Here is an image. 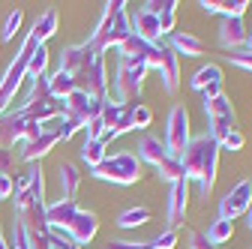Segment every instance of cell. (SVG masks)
Listing matches in <instances>:
<instances>
[{"label": "cell", "instance_id": "d6986e66", "mask_svg": "<svg viewBox=\"0 0 252 249\" xmlns=\"http://www.w3.org/2000/svg\"><path fill=\"white\" fill-rule=\"evenodd\" d=\"M198 6H201L207 15L219 12L222 18H243L252 3H249V0H201Z\"/></svg>", "mask_w": 252, "mask_h": 249}, {"label": "cell", "instance_id": "d590c367", "mask_svg": "<svg viewBox=\"0 0 252 249\" xmlns=\"http://www.w3.org/2000/svg\"><path fill=\"white\" fill-rule=\"evenodd\" d=\"M189 249H216L207 237H204V231H189Z\"/></svg>", "mask_w": 252, "mask_h": 249}, {"label": "cell", "instance_id": "52a82bcc", "mask_svg": "<svg viewBox=\"0 0 252 249\" xmlns=\"http://www.w3.org/2000/svg\"><path fill=\"white\" fill-rule=\"evenodd\" d=\"M39 48V39L33 36V33H27V39L21 42V48H18V54H15V60L9 63V69H6V75L0 78V117L6 114V108H9V102L15 99V90L21 87V81L27 78V66H30V54H33Z\"/></svg>", "mask_w": 252, "mask_h": 249}, {"label": "cell", "instance_id": "5bb4252c", "mask_svg": "<svg viewBox=\"0 0 252 249\" xmlns=\"http://www.w3.org/2000/svg\"><path fill=\"white\" fill-rule=\"evenodd\" d=\"M252 204V180H240L234 189L219 201V219H228L234 222L237 216H243Z\"/></svg>", "mask_w": 252, "mask_h": 249}, {"label": "cell", "instance_id": "484cf974", "mask_svg": "<svg viewBox=\"0 0 252 249\" xmlns=\"http://www.w3.org/2000/svg\"><path fill=\"white\" fill-rule=\"evenodd\" d=\"M204 237H207V240H210V243L219 249L222 243H228V240L234 237V225H231L228 219H216V222L207 228V234H204Z\"/></svg>", "mask_w": 252, "mask_h": 249}, {"label": "cell", "instance_id": "ba28073f", "mask_svg": "<svg viewBox=\"0 0 252 249\" xmlns=\"http://www.w3.org/2000/svg\"><path fill=\"white\" fill-rule=\"evenodd\" d=\"M138 159L150 162L156 171H159V177H162V180H168V183H174V180H183V177H186L183 162H180L177 156H171V153L165 150V144H162L159 138H153V135H144V138L138 141Z\"/></svg>", "mask_w": 252, "mask_h": 249}, {"label": "cell", "instance_id": "6da1fadb", "mask_svg": "<svg viewBox=\"0 0 252 249\" xmlns=\"http://www.w3.org/2000/svg\"><path fill=\"white\" fill-rule=\"evenodd\" d=\"M60 69L69 72L78 84V90L96 96L99 102H108V72H105V54L96 51L90 42L66 45L60 51Z\"/></svg>", "mask_w": 252, "mask_h": 249}, {"label": "cell", "instance_id": "3957f363", "mask_svg": "<svg viewBox=\"0 0 252 249\" xmlns=\"http://www.w3.org/2000/svg\"><path fill=\"white\" fill-rule=\"evenodd\" d=\"M183 171L186 180H195L198 183V192L207 198L213 183H216V165H219V144L210 135H198L189 141V147L183 150Z\"/></svg>", "mask_w": 252, "mask_h": 249}, {"label": "cell", "instance_id": "83f0119b", "mask_svg": "<svg viewBox=\"0 0 252 249\" xmlns=\"http://www.w3.org/2000/svg\"><path fill=\"white\" fill-rule=\"evenodd\" d=\"M45 66H48V48L39 45L33 54H30V66H27V78H36V75H45Z\"/></svg>", "mask_w": 252, "mask_h": 249}, {"label": "cell", "instance_id": "9c48e42d", "mask_svg": "<svg viewBox=\"0 0 252 249\" xmlns=\"http://www.w3.org/2000/svg\"><path fill=\"white\" fill-rule=\"evenodd\" d=\"M204 114H207V135L219 144L228 132H234L237 126V117H234V108H231V99L225 96H213V99H204Z\"/></svg>", "mask_w": 252, "mask_h": 249}, {"label": "cell", "instance_id": "74e56055", "mask_svg": "<svg viewBox=\"0 0 252 249\" xmlns=\"http://www.w3.org/2000/svg\"><path fill=\"white\" fill-rule=\"evenodd\" d=\"M108 249H147V243H129V240H111Z\"/></svg>", "mask_w": 252, "mask_h": 249}, {"label": "cell", "instance_id": "e0dca14e", "mask_svg": "<svg viewBox=\"0 0 252 249\" xmlns=\"http://www.w3.org/2000/svg\"><path fill=\"white\" fill-rule=\"evenodd\" d=\"M246 36H249V30H246L243 18H222V24H219V42H222L225 51H240L246 45Z\"/></svg>", "mask_w": 252, "mask_h": 249}, {"label": "cell", "instance_id": "cb8c5ba5", "mask_svg": "<svg viewBox=\"0 0 252 249\" xmlns=\"http://www.w3.org/2000/svg\"><path fill=\"white\" fill-rule=\"evenodd\" d=\"M30 33L39 39V45H45V39H51V36L57 33V12H54V9L42 12V18H36V24H33V30H30Z\"/></svg>", "mask_w": 252, "mask_h": 249}, {"label": "cell", "instance_id": "30bf717a", "mask_svg": "<svg viewBox=\"0 0 252 249\" xmlns=\"http://www.w3.org/2000/svg\"><path fill=\"white\" fill-rule=\"evenodd\" d=\"M57 141H63V114H60L57 120L42 123V129H39V135H36V138L24 141L21 159H24V162H36V159H42L45 153H51V147H54Z\"/></svg>", "mask_w": 252, "mask_h": 249}, {"label": "cell", "instance_id": "d4e9b609", "mask_svg": "<svg viewBox=\"0 0 252 249\" xmlns=\"http://www.w3.org/2000/svg\"><path fill=\"white\" fill-rule=\"evenodd\" d=\"M105 141L102 138H93V141H84V147H81V159L90 165V168H96L105 156H108V153H105Z\"/></svg>", "mask_w": 252, "mask_h": 249}, {"label": "cell", "instance_id": "7402d4cb", "mask_svg": "<svg viewBox=\"0 0 252 249\" xmlns=\"http://www.w3.org/2000/svg\"><path fill=\"white\" fill-rule=\"evenodd\" d=\"M171 51H180L183 57H201L204 54V42L192 33H174L171 36Z\"/></svg>", "mask_w": 252, "mask_h": 249}, {"label": "cell", "instance_id": "277c9868", "mask_svg": "<svg viewBox=\"0 0 252 249\" xmlns=\"http://www.w3.org/2000/svg\"><path fill=\"white\" fill-rule=\"evenodd\" d=\"M129 36H132V18L126 12V3L123 0H111V3H105L102 18L96 21V27H93L87 42L96 51L105 54L108 48H120Z\"/></svg>", "mask_w": 252, "mask_h": 249}, {"label": "cell", "instance_id": "f35d334b", "mask_svg": "<svg viewBox=\"0 0 252 249\" xmlns=\"http://www.w3.org/2000/svg\"><path fill=\"white\" fill-rule=\"evenodd\" d=\"M0 198H12V177H0Z\"/></svg>", "mask_w": 252, "mask_h": 249}, {"label": "cell", "instance_id": "4316f807", "mask_svg": "<svg viewBox=\"0 0 252 249\" xmlns=\"http://www.w3.org/2000/svg\"><path fill=\"white\" fill-rule=\"evenodd\" d=\"M144 222H150V210L147 207H129V210H123L117 216V225L120 228H138Z\"/></svg>", "mask_w": 252, "mask_h": 249}, {"label": "cell", "instance_id": "7a4b0ae2", "mask_svg": "<svg viewBox=\"0 0 252 249\" xmlns=\"http://www.w3.org/2000/svg\"><path fill=\"white\" fill-rule=\"evenodd\" d=\"M45 222H48V234L57 237H69L75 246H84L96 237L99 231V219L93 210H81L75 201H54L45 207Z\"/></svg>", "mask_w": 252, "mask_h": 249}, {"label": "cell", "instance_id": "ffe728a7", "mask_svg": "<svg viewBox=\"0 0 252 249\" xmlns=\"http://www.w3.org/2000/svg\"><path fill=\"white\" fill-rule=\"evenodd\" d=\"M57 174H60V201H75L78 186H81V171H78V165L60 162Z\"/></svg>", "mask_w": 252, "mask_h": 249}, {"label": "cell", "instance_id": "8fae6325", "mask_svg": "<svg viewBox=\"0 0 252 249\" xmlns=\"http://www.w3.org/2000/svg\"><path fill=\"white\" fill-rule=\"evenodd\" d=\"M189 141H192V135H189V111L183 105H174L171 114H168V129H165V150L171 153V156H183V150L189 147Z\"/></svg>", "mask_w": 252, "mask_h": 249}, {"label": "cell", "instance_id": "ab89813d", "mask_svg": "<svg viewBox=\"0 0 252 249\" xmlns=\"http://www.w3.org/2000/svg\"><path fill=\"white\" fill-rule=\"evenodd\" d=\"M246 225L252 228V204H249V210H246Z\"/></svg>", "mask_w": 252, "mask_h": 249}, {"label": "cell", "instance_id": "9a60e30c", "mask_svg": "<svg viewBox=\"0 0 252 249\" xmlns=\"http://www.w3.org/2000/svg\"><path fill=\"white\" fill-rule=\"evenodd\" d=\"M186 204H189V180H174L171 189H168V228H180L186 219Z\"/></svg>", "mask_w": 252, "mask_h": 249}, {"label": "cell", "instance_id": "f1b7e54d", "mask_svg": "<svg viewBox=\"0 0 252 249\" xmlns=\"http://www.w3.org/2000/svg\"><path fill=\"white\" fill-rule=\"evenodd\" d=\"M21 21H24V12H21V9H12L9 18H6V24H3V30H0V39H3V42H12V36L18 33V27H21Z\"/></svg>", "mask_w": 252, "mask_h": 249}, {"label": "cell", "instance_id": "44dd1931", "mask_svg": "<svg viewBox=\"0 0 252 249\" xmlns=\"http://www.w3.org/2000/svg\"><path fill=\"white\" fill-rule=\"evenodd\" d=\"M159 78H162V87L168 93H177V87H180V60H177V54L171 48H165V54H162Z\"/></svg>", "mask_w": 252, "mask_h": 249}, {"label": "cell", "instance_id": "7c38bea8", "mask_svg": "<svg viewBox=\"0 0 252 249\" xmlns=\"http://www.w3.org/2000/svg\"><path fill=\"white\" fill-rule=\"evenodd\" d=\"M102 105L105 102H99L96 96H90V93H84V90H75L72 96L63 99V114L72 117L75 123H81V129H84L90 120H96L102 114Z\"/></svg>", "mask_w": 252, "mask_h": 249}, {"label": "cell", "instance_id": "60d3db41", "mask_svg": "<svg viewBox=\"0 0 252 249\" xmlns=\"http://www.w3.org/2000/svg\"><path fill=\"white\" fill-rule=\"evenodd\" d=\"M246 51H252V30H249V36H246Z\"/></svg>", "mask_w": 252, "mask_h": 249}, {"label": "cell", "instance_id": "e575fe53", "mask_svg": "<svg viewBox=\"0 0 252 249\" xmlns=\"http://www.w3.org/2000/svg\"><path fill=\"white\" fill-rule=\"evenodd\" d=\"M12 168H15V159L6 147H0V177H12Z\"/></svg>", "mask_w": 252, "mask_h": 249}, {"label": "cell", "instance_id": "8992f818", "mask_svg": "<svg viewBox=\"0 0 252 249\" xmlns=\"http://www.w3.org/2000/svg\"><path fill=\"white\" fill-rule=\"evenodd\" d=\"M96 180L114 183V186H132L141 180V159L129 150H120L114 156H105L96 168H90Z\"/></svg>", "mask_w": 252, "mask_h": 249}, {"label": "cell", "instance_id": "5b68a950", "mask_svg": "<svg viewBox=\"0 0 252 249\" xmlns=\"http://www.w3.org/2000/svg\"><path fill=\"white\" fill-rule=\"evenodd\" d=\"M144 75H147V66L141 63V60L120 57V54H117V72H114V102H117V105H126V108L141 105Z\"/></svg>", "mask_w": 252, "mask_h": 249}, {"label": "cell", "instance_id": "4fadbf2b", "mask_svg": "<svg viewBox=\"0 0 252 249\" xmlns=\"http://www.w3.org/2000/svg\"><path fill=\"white\" fill-rule=\"evenodd\" d=\"M99 120H102V126H105V132H102V141H105V144L114 141V138L123 135V132H132V108L117 105V102H111V99L102 105Z\"/></svg>", "mask_w": 252, "mask_h": 249}, {"label": "cell", "instance_id": "836d02e7", "mask_svg": "<svg viewBox=\"0 0 252 249\" xmlns=\"http://www.w3.org/2000/svg\"><path fill=\"white\" fill-rule=\"evenodd\" d=\"M234 66H240V69H249L252 72V51H231V54H225Z\"/></svg>", "mask_w": 252, "mask_h": 249}, {"label": "cell", "instance_id": "f546056e", "mask_svg": "<svg viewBox=\"0 0 252 249\" xmlns=\"http://www.w3.org/2000/svg\"><path fill=\"white\" fill-rule=\"evenodd\" d=\"M156 18H159V33H162V36H165V33H171L174 24H177V0H171L168 9H162Z\"/></svg>", "mask_w": 252, "mask_h": 249}, {"label": "cell", "instance_id": "8d00e7d4", "mask_svg": "<svg viewBox=\"0 0 252 249\" xmlns=\"http://www.w3.org/2000/svg\"><path fill=\"white\" fill-rule=\"evenodd\" d=\"M168 3H171V0H147L144 9H147V12H153V15H159L162 9H168Z\"/></svg>", "mask_w": 252, "mask_h": 249}, {"label": "cell", "instance_id": "d6a6232c", "mask_svg": "<svg viewBox=\"0 0 252 249\" xmlns=\"http://www.w3.org/2000/svg\"><path fill=\"white\" fill-rule=\"evenodd\" d=\"M243 144H246V138H243V132H228L222 141H219V150H231V153H237V150H243Z\"/></svg>", "mask_w": 252, "mask_h": 249}, {"label": "cell", "instance_id": "4dcf8cb0", "mask_svg": "<svg viewBox=\"0 0 252 249\" xmlns=\"http://www.w3.org/2000/svg\"><path fill=\"white\" fill-rule=\"evenodd\" d=\"M177 240H180V234H177L174 228H165L162 234H156V237L147 243V249H174Z\"/></svg>", "mask_w": 252, "mask_h": 249}, {"label": "cell", "instance_id": "2e32d148", "mask_svg": "<svg viewBox=\"0 0 252 249\" xmlns=\"http://www.w3.org/2000/svg\"><path fill=\"white\" fill-rule=\"evenodd\" d=\"M192 90L204 93V99L222 96V69H219L216 63H207V66H201V69L192 75Z\"/></svg>", "mask_w": 252, "mask_h": 249}, {"label": "cell", "instance_id": "603a6c76", "mask_svg": "<svg viewBox=\"0 0 252 249\" xmlns=\"http://www.w3.org/2000/svg\"><path fill=\"white\" fill-rule=\"evenodd\" d=\"M48 87H51V96H57V99H66V96H72V93L78 90L75 78L69 72H63V69H57L54 75H48Z\"/></svg>", "mask_w": 252, "mask_h": 249}, {"label": "cell", "instance_id": "ac0fdd59", "mask_svg": "<svg viewBox=\"0 0 252 249\" xmlns=\"http://www.w3.org/2000/svg\"><path fill=\"white\" fill-rule=\"evenodd\" d=\"M132 33L138 36V39H144V42H159V18H156L153 12H147L144 6L135 12V18H132Z\"/></svg>", "mask_w": 252, "mask_h": 249}, {"label": "cell", "instance_id": "1f68e13d", "mask_svg": "<svg viewBox=\"0 0 252 249\" xmlns=\"http://www.w3.org/2000/svg\"><path fill=\"white\" fill-rule=\"evenodd\" d=\"M150 120H153V111L147 105H135L132 108V129H147Z\"/></svg>", "mask_w": 252, "mask_h": 249}]
</instances>
